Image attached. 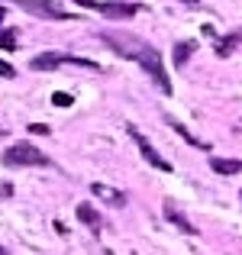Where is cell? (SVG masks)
I'll list each match as a JSON object with an SVG mask.
<instances>
[{
    "mask_svg": "<svg viewBox=\"0 0 242 255\" xmlns=\"http://www.w3.org/2000/svg\"><path fill=\"white\" fill-rule=\"evenodd\" d=\"M100 39H104L117 55L139 62L145 68V75H152V81H155L161 91L171 94V78L165 75V65H161V55L155 52V45H149L145 39L132 36V32H120V29H104V32H100Z\"/></svg>",
    "mask_w": 242,
    "mask_h": 255,
    "instance_id": "6da1fadb",
    "label": "cell"
},
{
    "mask_svg": "<svg viewBox=\"0 0 242 255\" xmlns=\"http://www.w3.org/2000/svg\"><path fill=\"white\" fill-rule=\"evenodd\" d=\"M3 165H10V168H19V165H49V155H42L29 142H16L3 152Z\"/></svg>",
    "mask_w": 242,
    "mask_h": 255,
    "instance_id": "7a4b0ae2",
    "label": "cell"
},
{
    "mask_svg": "<svg viewBox=\"0 0 242 255\" xmlns=\"http://www.w3.org/2000/svg\"><path fill=\"white\" fill-rule=\"evenodd\" d=\"M16 6H23V10L36 13V16H49V19H71L68 10H62L58 3H52V0H16Z\"/></svg>",
    "mask_w": 242,
    "mask_h": 255,
    "instance_id": "3957f363",
    "label": "cell"
},
{
    "mask_svg": "<svg viewBox=\"0 0 242 255\" xmlns=\"http://www.w3.org/2000/svg\"><path fill=\"white\" fill-rule=\"evenodd\" d=\"M126 132H129V136H132V139H136V145H139V152H142V158H145V162H149V165H155V168H158V171H171V165H168V162H165V158H161V155H158V152H155V149H152V142H149V139H145V136H142V132H139V129H136V126H126Z\"/></svg>",
    "mask_w": 242,
    "mask_h": 255,
    "instance_id": "277c9868",
    "label": "cell"
},
{
    "mask_svg": "<svg viewBox=\"0 0 242 255\" xmlns=\"http://www.w3.org/2000/svg\"><path fill=\"white\" fill-rule=\"evenodd\" d=\"M91 194H94V197H100V204H107V207H126V194L117 191V187H110V184L94 181V184H91Z\"/></svg>",
    "mask_w": 242,
    "mask_h": 255,
    "instance_id": "5b68a950",
    "label": "cell"
},
{
    "mask_svg": "<svg viewBox=\"0 0 242 255\" xmlns=\"http://www.w3.org/2000/svg\"><path fill=\"white\" fill-rule=\"evenodd\" d=\"M165 220H168L171 226H178L181 233H187V236H197V230H194V223H191V220H187L184 213L178 210V207L171 204V200H165Z\"/></svg>",
    "mask_w": 242,
    "mask_h": 255,
    "instance_id": "8992f818",
    "label": "cell"
},
{
    "mask_svg": "<svg viewBox=\"0 0 242 255\" xmlns=\"http://www.w3.org/2000/svg\"><path fill=\"white\" fill-rule=\"evenodd\" d=\"M97 10L110 19H129V16L139 13V6L136 3H97Z\"/></svg>",
    "mask_w": 242,
    "mask_h": 255,
    "instance_id": "52a82bcc",
    "label": "cell"
},
{
    "mask_svg": "<svg viewBox=\"0 0 242 255\" xmlns=\"http://www.w3.org/2000/svg\"><path fill=\"white\" fill-rule=\"evenodd\" d=\"M210 168L217 171V174H239L242 171V162H239V158H220V155H213L210 158Z\"/></svg>",
    "mask_w": 242,
    "mask_h": 255,
    "instance_id": "ba28073f",
    "label": "cell"
},
{
    "mask_svg": "<svg viewBox=\"0 0 242 255\" xmlns=\"http://www.w3.org/2000/svg\"><path fill=\"white\" fill-rule=\"evenodd\" d=\"M78 220H81L84 226H91L94 233H100V226H104V223H100V213L94 210L91 204H78Z\"/></svg>",
    "mask_w": 242,
    "mask_h": 255,
    "instance_id": "9c48e42d",
    "label": "cell"
},
{
    "mask_svg": "<svg viewBox=\"0 0 242 255\" xmlns=\"http://www.w3.org/2000/svg\"><path fill=\"white\" fill-rule=\"evenodd\" d=\"M29 65L36 71H52V68H58V65H62V58H58V52H42V55H36Z\"/></svg>",
    "mask_w": 242,
    "mask_h": 255,
    "instance_id": "30bf717a",
    "label": "cell"
},
{
    "mask_svg": "<svg viewBox=\"0 0 242 255\" xmlns=\"http://www.w3.org/2000/svg\"><path fill=\"white\" fill-rule=\"evenodd\" d=\"M168 126H171V129L178 132V136L184 139V142H191L194 149H204V152H210V145H207V142H200V139H194V136H191V129H184V126H181L178 120H171V117H168Z\"/></svg>",
    "mask_w": 242,
    "mask_h": 255,
    "instance_id": "8fae6325",
    "label": "cell"
},
{
    "mask_svg": "<svg viewBox=\"0 0 242 255\" xmlns=\"http://www.w3.org/2000/svg\"><path fill=\"white\" fill-rule=\"evenodd\" d=\"M194 49H197L194 42H178V45H174V65H178V68H184V65L191 62V52Z\"/></svg>",
    "mask_w": 242,
    "mask_h": 255,
    "instance_id": "7c38bea8",
    "label": "cell"
},
{
    "mask_svg": "<svg viewBox=\"0 0 242 255\" xmlns=\"http://www.w3.org/2000/svg\"><path fill=\"white\" fill-rule=\"evenodd\" d=\"M0 49H6V52L16 49V29H3L0 32Z\"/></svg>",
    "mask_w": 242,
    "mask_h": 255,
    "instance_id": "4fadbf2b",
    "label": "cell"
},
{
    "mask_svg": "<svg viewBox=\"0 0 242 255\" xmlns=\"http://www.w3.org/2000/svg\"><path fill=\"white\" fill-rule=\"evenodd\" d=\"M236 42H239V39H220V42H217V55H220V58H226L233 49H236Z\"/></svg>",
    "mask_w": 242,
    "mask_h": 255,
    "instance_id": "5bb4252c",
    "label": "cell"
},
{
    "mask_svg": "<svg viewBox=\"0 0 242 255\" xmlns=\"http://www.w3.org/2000/svg\"><path fill=\"white\" fill-rule=\"evenodd\" d=\"M52 104H55V107H71V104H75V97L65 94V91H58V94H52Z\"/></svg>",
    "mask_w": 242,
    "mask_h": 255,
    "instance_id": "9a60e30c",
    "label": "cell"
},
{
    "mask_svg": "<svg viewBox=\"0 0 242 255\" xmlns=\"http://www.w3.org/2000/svg\"><path fill=\"white\" fill-rule=\"evenodd\" d=\"M29 132H32V136H49V126H45V123H32Z\"/></svg>",
    "mask_w": 242,
    "mask_h": 255,
    "instance_id": "2e32d148",
    "label": "cell"
},
{
    "mask_svg": "<svg viewBox=\"0 0 242 255\" xmlns=\"http://www.w3.org/2000/svg\"><path fill=\"white\" fill-rule=\"evenodd\" d=\"M16 71H13V65H6V62H0V78H13Z\"/></svg>",
    "mask_w": 242,
    "mask_h": 255,
    "instance_id": "e0dca14e",
    "label": "cell"
},
{
    "mask_svg": "<svg viewBox=\"0 0 242 255\" xmlns=\"http://www.w3.org/2000/svg\"><path fill=\"white\" fill-rule=\"evenodd\" d=\"M3 16H6V10H3V6H0V23H3Z\"/></svg>",
    "mask_w": 242,
    "mask_h": 255,
    "instance_id": "ac0fdd59",
    "label": "cell"
},
{
    "mask_svg": "<svg viewBox=\"0 0 242 255\" xmlns=\"http://www.w3.org/2000/svg\"><path fill=\"white\" fill-rule=\"evenodd\" d=\"M0 255H10V252H6V249H3V246H0Z\"/></svg>",
    "mask_w": 242,
    "mask_h": 255,
    "instance_id": "d6986e66",
    "label": "cell"
},
{
    "mask_svg": "<svg viewBox=\"0 0 242 255\" xmlns=\"http://www.w3.org/2000/svg\"><path fill=\"white\" fill-rule=\"evenodd\" d=\"M181 3H197V0H181Z\"/></svg>",
    "mask_w": 242,
    "mask_h": 255,
    "instance_id": "ffe728a7",
    "label": "cell"
},
{
    "mask_svg": "<svg viewBox=\"0 0 242 255\" xmlns=\"http://www.w3.org/2000/svg\"><path fill=\"white\" fill-rule=\"evenodd\" d=\"M3 132H6V129H3V126H0V136H3Z\"/></svg>",
    "mask_w": 242,
    "mask_h": 255,
    "instance_id": "44dd1931",
    "label": "cell"
},
{
    "mask_svg": "<svg viewBox=\"0 0 242 255\" xmlns=\"http://www.w3.org/2000/svg\"><path fill=\"white\" fill-rule=\"evenodd\" d=\"M239 200H242V194H239Z\"/></svg>",
    "mask_w": 242,
    "mask_h": 255,
    "instance_id": "7402d4cb",
    "label": "cell"
}]
</instances>
